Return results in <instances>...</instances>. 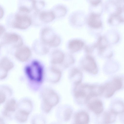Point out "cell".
I'll list each match as a JSON object with an SVG mask.
<instances>
[{"label":"cell","instance_id":"cell-1","mask_svg":"<svg viewBox=\"0 0 124 124\" xmlns=\"http://www.w3.org/2000/svg\"><path fill=\"white\" fill-rule=\"evenodd\" d=\"M76 85L74 95L76 99L80 102L85 103L91 98L102 94V85L85 84L79 85V84Z\"/></svg>","mask_w":124,"mask_h":124},{"label":"cell","instance_id":"cell-2","mask_svg":"<svg viewBox=\"0 0 124 124\" xmlns=\"http://www.w3.org/2000/svg\"><path fill=\"white\" fill-rule=\"evenodd\" d=\"M42 107L46 113L49 112L53 107L59 102V98L57 94L53 90L45 88L42 92Z\"/></svg>","mask_w":124,"mask_h":124},{"label":"cell","instance_id":"cell-3","mask_svg":"<svg viewBox=\"0 0 124 124\" xmlns=\"http://www.w3.org/2000/svg\"><path fill=\"white\" fill-rule=\"evenodd\" d=\"M25 72L29 78L31 80L39 83L42 81L43 68L38 61H34L26 67Z\"/></svg>","mask_w":124,"mask_h":124},{"label":"cell","instance_id":"cell-4","mask_svg":"<svg viewBox=\"0 0 124 124\" xmlns=\"http://www.w3.org/2000/svg\"><path fill=\"white\" fill-rule=\"evenodd\" d=\"M122 79L119 77L114 78L110 81L102 85V94L107 98L111 97L115 92L121 89L123 85Z\"/></svg>","mask_w":124,"mask_h":124},{"label":"cell","instance_id":"cell-5","mask_svg":"<svg viewBox=\"0 0 124 124\" xmlns=\"http://www.w3.org/2000/svg\"><path fill=\"white\" fill-rule=\"evenodd\" d=\"M42 42L46 45L55 47L58 46L61 39L59 37L55 34L50 28H46L42 30L41 35Z\"/></svg>","mask_w":124,"mask_h":124},{"label":"cell","instance_id":"cell-6","mask_svg":"<svg viewBox=\"0 0 124 124\" xmlns=\"http://www.w3.org/2000/svg\"><path fill=\"white\" fill-rule=\"evenodd\" d=\"M23 44V40L20 36L16 33L11 32L4 33L1 43L2 45H11L17 48L22 46Z\"/></svg>","mask_w":124,"mask_h":124},{"label":"cell","instance_id":"cell-7","mask_svg":"<svg viewBox=\"0 0 124 124\" xmlns=\"http://www.w3.org/2000/svg\"><path fill=\"white\" fill-rule=\"evenodd\" d=\"M31 24V20L28 16L25 15H18L16 16L13 24L15 28L24 30L28 28Z\"/></svg>","mask_w":124,"mask_h":124},{"label":"cell","instance_id":"cell-8","mask_svg":"<svg viewBox=\"0 0 124 124\" xmlns=\"http://www.w3.org/2000/svg\"><path fill=\"white\" fill-rule=\"evenodd\" d=\"M101 14L89 12L86 17L88 25L94 29H98L101 27L102 25Z\"/></svg>","mask_w":124,"mask_h":124},{"label":"cell","instance_id":"cell-9","mask_svg":"<svg viewBox=\"0 0 124 124\" xmlns=\"http://www.w3.org/2000/svg\"><path fill=\"white\" fill-rule=\"evenodd\" d=\"M82 64L84 69L88 72L96 74L98 72L96 63L94 58L90 55H87L83 60Z\"/></svg>","mask_w":124,"mask_h":124},{"label":"cell","instance_id":"cell-10","mask_svg":"<svg viewBox=\"0 0 124 124\" xmlns=\"http://www.w3.org/2000/svg\"><path fill=\"white\" fill-rule=\"evenodd\" d=\"M31 52L28 47L24 46L17 48L15 55L16 58L19 61L25 62L28 61L31 57Z\"/></svg>","mask_w":124,"mask_h":124},{"label":"cell","instance_id":"cell-11","mask_svg":"<svg viewBox=\"0 0 124 124\" xmlns=\"http://www.w3.org/2000/svg\"><path fill=\"white\" fill-rule=\"evenodd\" d=\"M14 65L13 62L8 58L4 57L0 62V79L5 78L7 76L8 72L12 69Z\"/></svg>","mask_w":124,"mask_h":124},{"label":"cell","instance_id":"cell-12","mask_svg":"<svg viewBox=\"0 0 124 124\" xmlns=\"http://www.w3.org/2000/svg\"><path fill=\"white\" fill-rule=\"evenodd\" d=\"M18 104L15 100L11 99L6 103L4 108L3 114L6 117L9 116L11 113L14 112L17 109Z\"/></svg>","mask_w":124,"mask_h":124},{"label":"cell","instance_id":"cell-13","mask_svg":"<svg viewBox=\"0 0 124 124\" xmlns=\"http://www.w3.org/2000/svg\"><path fill=\"white\" fill-rule=\"evenodd\" d=\"M89 108L94 113L99 114L103 110V106L101 101L98 99H94L89 103Z\"/></svg>","mask_w":124,"mask_h":124},{"label":"cell","instance_id":"cell-14","mask_svg":"<svg viewBox=\"0 0 124 124\" xmlns=\"http://www.w3.org/2000/svg\"><path fill=\"white\" fill-rule=\"evenodd\" d=\"M32 106L29 100L24 99L20 101L18 104L17 109L24 112L30 114L32 110Z\"/></svg>","mask_w":124,"mask_h":124},{"label":"cell","instance_id":"cell-15","mask_svg":"<svg viewBox=\"0 0 124 124\" xmlns=\"http://www.w3.org/2000/svg\"><path fill=\"white\" fill-rule=\"evenodd\" d=\"M64 54L62 52L58 50H56L52 53L51 62L54 65L61 64L64 61Z\"/></svg>","mask_w":124,"mask_h":124},{"label":"cell","instance_id":"cell-16","mask_svg":"<svg viewBox=\"0 0 124 124\" xmlns=\"http://www.w3.org/2000/svg\"><path fill=\"white\" fill-rule=\"evenodd\" d=\"M84 45V42L82 40L76 39L70 41L68 44V47L72 53H75L80 50Z\"/></svg>","mask_w":124,"mask_h":124},{"label":"cell","instance_id":"cell-17","mask_svg":"<svg viewBox=\"0 0 124 124\" xmlns=\"http://www.w3.org/2000/svg\"><path fill=\"white\" fill-rule=\"evenodd\" d=\"M89 121L88 114L84 111L78 113L75 117V122L76 124H87Z\"/></svg>","mask_w":124,"mask_h":124},{"label":"cell","instance_id":"cell-18","mask_svg":"<svg viewBox=\"0 0 124 124\" xmlns=\"http://www.w3.org/2000/svg\"><path fill=\"white\" fill-rule=\"evenodd\" d=\"M41 20L43 22L48 23L52 21L55 18V16L52 11L43 12L40 15Z\"/></svg>","mask_w":124,"mask_h":124},{"label":"cell","instance_id":"cell-19","mask_svg":"<svg viewBox=\"0 0 124 124\" xmlns=\"http://www.w3.org/2000/svg\"><path fill=\"white\" fill-rule=\"evenodd\" d=\"M116 115L111 110L105 112L103 117L104 123L108 124L114 122L116 120Z\"/></svg>","mask_w":124,"mask_h":124},{"label":"cell","instance_id":"cell-20","mask_svg":"<svg viewBox=\"0 0 124 124\" xmlns=\"http://www.w3.org/2000/svg\"><path fill=\"white\" fill-rule=\"evenodd\" d=\"M82 73L78 69L74 68L72 70L70 74V77L76 79V81L74 83L76 85L81 83L82 78Z\"/></svg>","mask_w":124,"mask_h":124},{"label":"cell","instance_id":"cell-21","mask_svg":"<svg viewBox=\"0 0 124 124\" xmlns=\"http://www.w3.org/2000/svg\"><path fill=\"white\" fill-rule=\"evenodd\" d=\"M29 114L17 110L16 113L15 117L16 119L20 122H24L27 120Z\"/></svg>","mask_w":124,"mask_h":124},{"label":"cell","instance_id":"cell-22","mask_svg":"<svg viewBox=\"0 0 124 124\" xmlns=\"http://www.w3.org/2000/svg\"><path fill=\"white\" fill-rule=\"evenodd\" d=\"M111 110L117 114L122 113L124 111V104L121 101H117L113 104Z\"/></svg>","mask_w":124,"mask_h":124},{"label":"cell","instance_id":"cell-23","mask_svg":"<svg viewBox=\"0 0 124 124\" xmlns=\"http://www.w3.org/2000/svg\"><path fill=\"white\" fill-rule=\"evenodd\" d=\"M56 14L55 17L58 16L62 17L64 16L66 14L67 12V8L65 6L60 4L57 5L55 8Z\"/></svg>","mask_w":124,"mask_h":124},{"label":"cell","instance_id":"cell-24","mask_svg":"<svg viewBox=\"0 0 124 124\" xmlns=\"http://www.w3.org/2000/svg\"><path fill=\"white\" fill-rule=\"evenodd\" d=\"M8 93H11L10 90L6 87H2L0 89V103H2L4 102L7 97V94Z\"/></svg>","mask_w":124,"mask_h":124},{"label":"cell","instance_id":"cell-25","mask_svg":"<svg viewBox=\"0 0 124 124\" xmlns=\"http://www.w3.org/2000/svg\"><path fill=\"white\" fill-rule=\"evenodd\" d=\"M90 4V7H97L102 5L101 0H86Z\"/></svg>","mask_w":124,"mask_h":124},{"label":"cell","instance_id":"cell-26","mask_svg":"<svg viewBox=\"0 0 124 124\" xmlns=\"http://www.w3.org/2000/svg\"><path fill=\"white\" fill-rule=\"evenodd\" d=\"M72 113V110L70 108L67 109L65 111L64 114L65 120L67 121L70 118Z\"/></svg>","mask_w":124,"mask_h":124},{"label":"cell","instance_id":"cell-27","mask_svg":"<svg viewBox=\"0 0 124 124\" xmlns=\"http://www.w3.org/2000/svg\"><path fill=\"white\" fill-rule=\"evenodd\" d=\"M5 28L2 26H0V35L2 34H3L5 32Z\"/></svg>","mask_w":124,"mask_h":124},{"label":"cell","instance_id":"cell-28","mask_svg":"<svg viewBox=\"0 0 124 124\" xmlns=\"http://www.w3.org/2000/svg\"><path fill=\"white\" fill-rule=\"evenodd\" d=\"M118 1L121 2H124V0H118Z\"/></svg>","mask_w":124,"mask_h":124}]
</instances>
